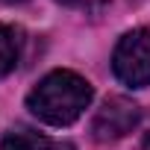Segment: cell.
I'll list each match as a JSON object with an SVG mask.
<instances>
[{
	"mask_svg": "<svg viewBox=\"0 0 150 150\" xmlns=\"http://www.w3.org/2000/svg\"><path fill=\"white\" fill-rule=\"evenodd\" d=\"M91 97L94 88L86 77L74 71H50L27 94V109L50 127H68L88 109Z\"/></svg>",
	"mask_w": 150,
	"mask_h": 150,
	"instance_id": "1",
	"label": "cell"
},
{
	"mask_svg": "<svg viewBox=\"0 0 150 150\" xmlns=\"http://www.w3.org/2000/svg\"><path fill=\"white\" fill-rule=\"evenodd\" d=\"M112 71L124 86H150V30H132L118 41L112 53Z\"/></svg>",
	"mask_w": 150,
	"mask_h": 150,
	"instance_id": "2",
	"label": "cell"
},
{
	"mask_svg": "<svg viewBox=\"0 0 150 150\" xmlns=\"http://www.w3.org/2000/svg\"><path fill=\"white\" fill-rule=\"evenodd\" d=\"M50 138L41 135L38 129L33 127H12L6 135H3V144L0 150H50Z\"/></svg>",
	"mask_w": 150,
	"mask_h": 150,
	"instance_id": "5",
	"label": "cell"
},
{
	"mask_svg": "<svg viewBox=\"0 0 150 150\" xmlns=\"http://www.w3.org/2000/svg\"><path fill=\"white\" fill-rule=\"evenodd\" d=\"M138 118H141L138 103H132L129 97H121V94L109 97V100H103V106L91 118V135H94V141H103V144L118 141L135 129Z\"/></svg>",
	"mask_w": 150,
	"mask_h": 150,
	"instance_id": "3",
	"label": "cell"
},
{
	"mask_svg": "<svg viewBox=\"0 0 150 150\" xmlns=\"http://www.w3.org/2000/svg\"><path fill=\"white\" fill-rule=\"evenodd\" d=\"M141 150H150V132L144 135V141H141Z\"/></svg>",
	"mask_w": 150,
	"mask_h": 150,
	"instance_id": "7",
	"label": "cell"
},
{
	"mask_svg": "<svg viewBox=\"0 0 150 150\" xmlns=\"http://www.w3.org/2000/svg\"><path fill=\"white\" fill-rule=\"evenodd\" d=\"M0 3H27V0H0Z\"/></svg>",
	"mask_w": 150,
	"mask_h": 150,
	"instance_id": "8",
	"label": "cell"
},
{
	"mask_svg": "<svg viewBox=\"0 0 150 150\" xmlns=\"http://www.w3.org/2000/svg\"><path fill=\"white\" fill-rule=\"evenodd\" d=\"M50 150H77V147H74L71 141H53V144H50Z\"/></svg>",
	"mask_w": 150,
	"mask_h": 150,
	"instance_id": "6",
	"label": "cell"
},
{
	"mask_svg": "<svg viewBox=\"0 0 150 150\" xmlns=\"http://www.w3.org/2000/svg\"><path fill=\"white\" fill-rule=\"evenodd\" d=\"M21 50H24L21 30H15V27H9V24H0V80L9 77V74L18 68Z\"/></svg>",
	"mask_w": 150,
	"mask_h": 150,
	"instance_id": "4",
	"label": "cell"
}]
</instances>
